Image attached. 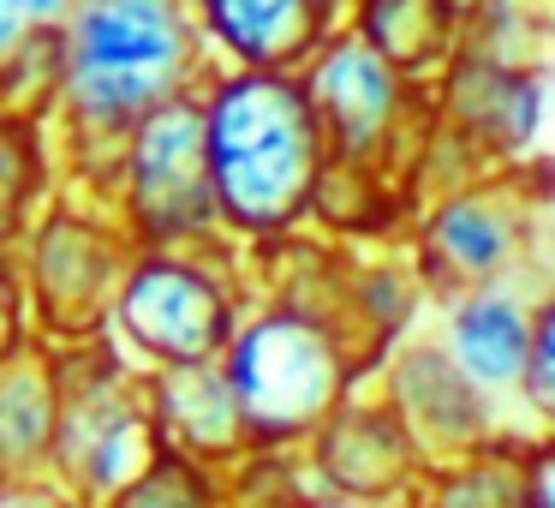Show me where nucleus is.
<instances>
[{"mask_svg": "<svg viewBox=\"0 0 555 508\" xmlns=\"http://www.w3.org/2000/svg\"><path fill=\"white\" fill-rule=\"evenodd\" d=\"M61 73L49 97V126L61 144L66 186L102 192L120 132L156 102L197 90L209 54L197 42L185 0H66Z\"/></svg>", "mask_w": 555, "mask_h": 508, "instance_id": "nucleus-1", "label": "nucleus"}, {"mask_svg": "<svg viewBox=\"0 0 555 508\" xmlns=\"http://www.w3.org/2000/svg\"><path fill=\"white\" fill-rule=\"evenodd\" d=\"M144 407H150V424H156V443L185 455V460L233 472L251 455V431H245L240 395H233L221 359L144 371Z\"/></svg>", "mask_w": 555, "mask_h": 508, "instance_id": "nucleus-15", "label": "nucleus"}, {"mask_svg": "<svg viewBox=\"0 0 555 508\" xmlns=\"http://www.w3.org/2000/svg\"><path fill=\"white\" fill-rule=\"evenodd\" d=\"M126 257H132V233L120 228L108 198L85 192V186H61L25 228V240L13 245V269L37 341H49V347L96 341L108 329Z\"/></svg>", "mask_w": 555, "mask_h": 508, "instance_id": "nucleus-6", "label": "nucleus"}, {"mask_svg": "<svg viewBox=\"0 0 555 508\" xmlns=\"http://www.w3.org/2000/svg\"><path fill=\"white\" fill-rule=\"evenodd\" d=\"M460 7L466 0H347L340 25L359 30L400 73L430 85L460 49Z\"/></svg>", "mask_w": 555, "mask_h": 508, "instance_id": "nucleus-20", "label": "nucleus"}, {"mask_svg": "<svg viewBox=\"0 0 555 508\" xmlns=\"http://www.w3.org/2000/svg\"><path fill=\"white\" fill-rule=\"evenodd\" d=\"M406 508H519V436H490L454 460H430Z\"/></svg>", "mask_w": 555, "mask_h": 508, "instance_id": "nucleus-21", "label": "nucleus"}, {"mask_svg": "<svg viewBox=\"0 0 555 508\" xmlns=\"http://www.w3.org/2000/svg\"><path fill=\"white\" fill-rule=\"evenodd\" d=\"M66 186L61 144L42 109L0 97V252H13L25 228L42 216L54 192Z\"/></svg>", "mask_w": 555, "mask_h": 508, "instance_id": "nucleus-19", "label": "nucleus"}, {"mask_svg": "<svg viewBox=\"0 0 555 508\" xmlns=\"http://www.w3.org/2000/svg\"><path fill=\"white\" fill-rule=\"evenodd\" d=\"M305 479L317 491L335 496H364V503H406L412 484L424 479V455L406 436V424L395 419L383 395L371 383H359L299 448Z\"/></svg>", "mask_w": 555, "mask_h": 508, "instance_id": "nucleus-13", "label": "nucleus"}, {"mask_svg": "<svg viewBox=\"0 0 555 508\" xmlns=\"http://www.w3.org/2000/svg\"><path fill=\"white\" fill-rule=\"evenodd\" d=\"M156 424L144 407V371L114 353L108 335L61 347V419L49 479L85 508L108 503L126 479L156 460Z\"/></svg>", "mask_w": 555, "mask_h": 508, "instance_id": "nucleus-7", "label": "nucleus"}, {"mask_svg": "<svg viewBox=\"0 0 555 508\" xmlns=\"http://www.w3.org/2000/svg\"><path fill=\"white\" fill-rule=\"evenodd\" d=\"M209 66L228 73H299L340 25L323 0H185Z\"/></svg>", "mask_w": 555, "mask_h": 508, "instance_id": "nucleus-14", "label": "nucleus"}, {"mask_svg": "<svg viewBox=\"0 0 555 508\" xmlns=\"http://www.w3.org/2000/svg\"><path fill=\"white\" fill-rule=\"evenodd\" d=\"M460 49L495 66L543 73L555 49V0H466L460 7Z\"/></svg>", "mask_w": 555, "mask_h": 508, "instance_id": "nucleus-22", "label": "nucleus"}, {"mask_svg": "<svg viewBox=\"0 0 555 508\" xmlns=\"http://www.w3.org/2000/svg\"><path fill=\"white\" fill-rule=\"evenodd\" d=\"M251 293H257L251 252L228 233L185 245H132L102 335L138 371L221 359Z\"/></svg>", "mask_w": 555, "mask_h": 508, "instance_id": "nucleus-4", "label": "nucleus"}, {"mask_svg": "<svg viewBox=\"0 0 555 508\" xmlns=\"http://www.w3.org/2000/svg\"><path fill=\"white\" fill-rule=\"evenodd\" d=\"M102 198L120 216V228L132 233V245H185L221 233L197 90H180L126 126Z\"/></svg>", "mask_w": 555, "mask_h": 508, "instance_id": "nucleus-8", "label": "nucleus"}, {"mask_svg": "<svg viewBox=\"0 0 555 508\" xmlns=\"http://www.w3.org/2000/svg\"><path fill=\"white\" fill-rule=\"evenodd\" d=\"M323 7H328V13H335V18H340V13H347V0H323Z\"/></svg>", "mask_w": 555, "mask_h": 508, "instance_id": "nucleus-31", "label": "nucleus"}, {"mask_svg": "<svg viewBox=\"0 0 555 508\" xmlns=\"http://www.w3.org/2000/svg\"><path fill=\"white\" fill-rule=\"evenodd\" d=\"M364 383L395 407V419L406 424V436L418 443L424 467H430V460L466 455V448L490 443V436H514V431H502V419L490 412V401L454 371V359L436 347L430 329L400 335L395 347L371 365Z\"/></svg>", "mask_w": 555, "mask_h": 508, "instance_id": "nucleus-11", "label": "nucleus"}, {"mask_svg": "<svg viewBox=\"0 0 555 508\" xmlns=\"http://www.w3.org/2000/svg\"><path fill=\"white\" fill-rule=\"evenodd\" d=\"M299 508H406V503H364V496H335V491H311Z\"/></svg>", "mask_w": 555, "mask_h": 508, "instance_id": "nucleus-29", "label": "nucleus"}, {"mask_svg": "<svg viewBox=\"0 0 555 508\" xmlns=\"http://www.w3.org/2000/svg\"><path fill=\"white\" fill-rule=\"evenodd\" d=\"M209 138L221 233L245 252L293 240L311 228V198L328 168V138L299 73H228L209 66L197 85Z\"/></svg>", "mask_w": 555, "mask_h": 508, "instance_id": "nucleus-2", "label": "nucleus"}, {"mask_svg": "<svg viewBox=\"0 0 555 508\" xmlns=\"http://www.w3.org/2000/svg\"><path fill=\"white\" fill-rule=\"evenodd\" d=\"M61 419V347L30 341L0 365V484L49 479Z\"/></svg>", "mask_w": 555, "mask_h": 508, "instance_id": "nucleus-18", "label": "nucleus"}, {"mask_svg": "<svg viewBox=\"0 0 555 508\" xmlns=\"http://www.w3.org/2000/svg\"><path fill=\"white\" fill-rule=\"evenodd\" d=\"M430 109L436 126L466 144L483 168H526L543 126V73L454 49V61L430 78Z\"/></svg>", "mask_w": 555, "mask_h": 508, "instance_id": "nucleus-12", "label": "nucleus"}, {"mask_svg": "<svg viewBox=\"0 0 555 508\" xmlns=\"http://www.w3.org/2000/svg\"><path fill=\"white\" fill-rule=\"evenodd\" d=\"M18 37H25V25H18V13L7 7V0H0V61L18 49Z\"/></svg>", "mask_w": 555, "mask_h": 508, "instance_id": "nucleus-30", "label": "nucleus"}, {"mask_svg": "<svg viewBox=\"0 0 555 508\" xmlns=\"http://www.w3.org/2000/svg\"><path fill=\"white\" fill-rule=\"evenodd\" d=\"M400 245H406L430 300L483 288V281L531 276V269L555 276L550 192H538L526 168H478L442 192L418 198Z\"/></svg>", "mask_w": 555, "mask_h": 508, "instance_id": "nucleus-5", "label": "nucleus"}, {"mask_svg": "<svg viewBox=\"0 0 555 508\" xmlns=\"http://www.w3.org/2000/svg\"><path fill=\"white\" fill-rule=\"evenodd\" d=\"M221 371L240 395L251 448L299 455L317 424L371 377V365L328 312L257 288L221 347Z\"/></svg>", "mask_w": 555, "mask_h": 508, "instance_id": "nucleus-3", "label": "nucleus"}, {"mask_svg": "<svg viewBox=\"0 0 555 508\" xmlns=\"http://www.w3.org/2000/svg\"><path fill=\"white\" fill-rule=\"evenodd\" d=\"M519 508H555V431L519 436Z\"/></svg>", "mask_w": 555, "mask_h": 508, "instance_id": "nucleus-25", "label": "nucleus"}, {"mask_svg": "<svg viewBox=\"0 0 555 508\" xmlns=\"http://www.w3.org/2000/svg\"><path fill=\"white\" fill-rule=\"evenodd\" d=\"M299 85L323 120L328 156L376 162V168L406 174L412 150L430 138V85L400 73L388 54H376L359 30L335 25L299 66Z\"/></svg>", "mask_w": 555, "mask_h": 508, "instance_id": "nucleus-9", "label": "nucleus"}, {"mask_svg": "<svg viewBox=\"0 0 555 508\" xmlns=\"http://www.w3.org/2000/svg\"><path fill=\"white\" fill-rule=\"evenodd\" d=\"M30 341H37V329H30V305H25V288H18L13 252H0V365Z\"/></svg>", "mask_w": 555, "mask_h": 508, "instance_id": "nucleus-26", "label": "nucleus"}, {"mask_svg": "<svg viewBox=\"0 0 555 508\" xmlns=\"http://www.w3.org/2000/svg\"><path fill=\"white\" fill-rule=\"evenodd\" d=\"M0 508H85V503L66 496L54 479H18V484H0Z\"/></svg>", "mask_w": 555, "mask_h": 508, "instance_id": "nucleus-27", "label": "nucleus"}, {"mask_svg": "<svg viewBox=\"0 0 555 508\" xmlns=\"http://www.w3.org/2000/svg\"><path fill=\"white\" fill-rule=\"evenodd\" d=\"M18 13V25L25 30H49V25H61V13H66V0H7Z\"/></svg>", "mask_w": 555, "mask_h": 508, "instance_id": "nucleus-28", "label": "nucleus"}, {"mask_svg": "<svg viewBox=\"0 0 555 508\" xmlns=\"http://www.w3.org/2000/svg\"><path fill=\"white\" fill-rule=\"evenodd\" d=\"M519 419L526 431H555V288L538 300L526 353V389H519Z\"/></svg>", "mask_w": 555, "mask_h": 508, "instance_id": "nucleus-24", "label": "nucleus"}, {"mask_svg": "<svg viewBox=\"0 0 555 508\" xmlns=\"http://www.w3.org/2000/svg\"><path fill=\"white\" fill-rule=\"evenodd\" d=\"M555 288V276H507L483 281V288H460L430 300V335L436 347L454 359V371L490 401V412L502 419V431L526 436L519 419V389H526V353H531V317L538 300Z\"/></svg>", "mask_w": 555, "mask_h": 508, "instance_id": "nucleus-10", "label": "nucleus"}, {"mask_svg": "<svg viewBox=\"0 0 555 508\" xmlns=\"http://www.w3.org/2000/svg\"><path fill=\"white\" fill-rule=\"evenodd\" d=\"M412 209H418V198H412L400 168L328 156L311 198V233L335 245H395L406 233Z\"/></svg>", "mask_w": 555, "mask_h": 508, "instance_id": "nucleus-17", "label": "nucleus"}, {"mask_svg": "<svg viewBox=\"0 0 555 508\" xmlns=\"http://www.w3.org/2000/svg\"><path fill=\"white\" fill-rule=\"evenodd\" d=\"M430 293H424L418 269H412L406 245H347L340 257V288H335V323L347 329V341L364 353V365H376L400 335L424 323Z\"/></svg>", "mask_w": 555, "mask_h": 508, "instance_id": "nucleus-16", "label": "nucleus"}, {"mask_svg": "<svg viewBox=\"0 0 555 508\" xmlns=\"http://www.w3.org/2000/svg\"><path fill=\"white\" fill-rule=\"evenodd\" d=\"M96 508H233V479L204 460H185L173 448H156L138 479H126L108 503Z\"/></svg>", "mask_w": 555, "mask_h": 508, "instance_id": "nucleus-23", "label": "nucleus"}]
</instances>
